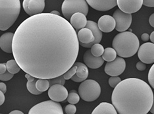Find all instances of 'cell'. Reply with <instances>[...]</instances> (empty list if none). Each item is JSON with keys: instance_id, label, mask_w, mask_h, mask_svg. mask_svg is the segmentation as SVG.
<instances>
[{"instance_id": "cell-18", "label": "cell", "mask_w": 154, "mask_h": 114, "mask_svg": "<svg viewBox=\"0 0 154 114\" xmlns=\"http://www.w3.org/2000/svg\"><path fill=\"white\" fill-rule=\"evenodd\" d=\"M86 16L82 13H76L73 14L70 19V23L73 28L76 30H79L85 28L87 24Z\"/></svg>"}, {"instance_id": "cell-19", "label": "cell", "mask_w": 154, "mask_h": 114, "mask_svg": "<svg viewBox=\"0 0 154 114\" xmlns=\"http://www.w3.org/2000/svg\"><path fill=\"white\" fill-rule=\"evenodd\" d=\"M14 33L7 32L0 37V48L6 53H12V44Z\"/></svg>"}, {"instance_id": "cell-4", "label": "cell", "mask_w": 154, "mask_h": 114, "mask_svg": "<svg viewBox=\"0 0 154 114\" xmlns=\"http://www.w3.org/2000/svg\"><path fill=\"white\" fill-rule=\"evenodd\" d=\"M20 12V0H0V30L11 27Z\"/></svg>"}, {"instance_id": "cell-14", "label": "cell", "mask_w": 154, "mask_h": 114, "mask_svg": "<svg viewBox=\"0 0 154 114\" xmlns=\"http://www.w3.org/2000/svg\"><path fill=\"white\" fill-rule=\"evenodd\" d=\"M88 4L94 9L106 11L117 5V0H86Z\"/></svg>"}, {"instance_id": "cell-26", "label": "cell", "mask_w": 154, "mask_h": 114, "mask_svg": "<svg viewBox=\"0 0 154 114\" xmlns=\"http://www.w3.org/2000/svg\"><path fill=\"white\" fill-rule=\"evenodd\" d=\"M36 78L33 81H28L27 83H26V88L28 89V91L30 92L31 94H34V95H39L42 92L39 91L36 88V82L37 81Z\"/></svg>"}, {"instance_id": "cell-38", "label": "cell", "mask_w": 154, "mask_h": 114, "mask_svg": "<svg viewBox=\"0 0 154 114\" xmlns=\"http://www.w3.org/2000/svg\"><path fill=\"white\" fill-rule=\"evenodd\" d=\"M7 71L6 63H0V73H4Z\"/></svg>"}, {"instance_id": "cell-3", "label": "cell", "mask_w": 154, "mask_h": 114, "mask_svg": "<svg viewBox=\"0 0 154 114\" xmlns=\"http://www.w3.org/2000/svg\"><path fill=\"white\" fill-rule=\"evenodd\" d=\"M112 45L118 56L121 57H130L138 51L140 41L134 33L125 31L115 36Z\"/></svg>"}, {"instance_id": "cell-7", "label": "cell", "mask_w": 154, "mask_h": 114, "mask_svg": "<svg viewBox=\"0 0 154 114\" xmlns=\"http://www.w3.org/2000/svg\"><path fill=\"white\" fill-rule=\"evenodd\" d=\"M29 114H63L59 103L54 100H48L38 103L29 110Z\"/></svg>"}, {"instance_id": "cell-17", "label": "cell", "mask_w": 154, "mask_h": 114, "mask_svg": "<svg viewBox=\"0 0 154 114\" xmlns=\"http://www.w3.org/2000/svg\"><path fill=\"white\" fill-rule=\"evenodd\" d=\"M97 25L101 32L107 33L112 32L115 29L116 23L113 17L110 15H103L99 19Z\"/></svg>"}, {"instance_id": "cell-8", "label": "cell", "mask_w": 154, "mask_h": 114, "mask_svg": "<svg viewBox=\"0 0 154 114\" xmlns=\"http://www.w3.org/2000/svg\"><path fill=\"white\" fill-rule=\"evenodd\" d=\"M116 25L115 29L119 32H125L128 29L132 23V15L130 13H125L121 9H117L113 15Z\"/></svg>"}, {"instance_id": "cell-24", "label": "cell", "mask_w": 154, "mask_h": 114, "mask_svg": "<svg viewBox=\"0 0 154 114\" xmlns=\"http://www.w3.org/2000/svg\"><path fill=\"white\" fill-rule=\"evenodd\" d=\"M6 67L7 70L13 75L19 72L20 70L21 69L18 63H17L15 60H11L8 61L6 63Z\"/></svg>"}, {"instance_id": "cell-37", "label": "cell", "mask_w": 154, "mask_h": 114, "mask_svg": "<svg viewBox=\"0 0 154 114\" xmlns=\"http://www.w3.org/2000/svg\"><path fill=\"white\" fill-rule=\"evenodd\" d=\"M71 79H72V81H73L74 82H83L84 81H85V79L79 77L76 74L72 76Z\"/></svg>"}, {"instance_id": "cell-28", "label": "cell", "mask_w": 154, "mask_h": 114, "mask_svg": "<svg viewBox=\"0 0 154 114\" xmlns=\"http://www.w3.org/2000/svg\"><path fill=\"white\" fill-rule=\"evenodd\" d=\"M66 99H67V102L69 103H72V104H76L79 102L80 96L75 90H72L69 93Z\"/></svg>"}, {"instance_id": "cell-5", "label": "cell", "mask_w": 154, "mask_h": 114, "mask_svg": "<svg viewBox=\"0 0 154 114\" xmlns=\"http://www.w3.org/2000/svg\"><path fill=\"white\" fill-rule=\"evenodd\" d=\"M101 87L99 83L92 79L84 81L79 87L80 97L86 102H93L99 98Z\"/></svg>"}, {"instance_id": "cell-27", "label": "cell", "mask_w": 154, "mask_h": 114, "mask_svg": "<svg viewBox=\"0 0 154 114\" xmlns=\"http://www.w3.org/2000/svg\"><path fill=\"white\" fill-rule=\"evenodd\" d=\"M91 53L92 54L93 56L96 57H100L102 56L104 51V48L102 45L99 43L94 44L91 47Z\"/></svg>"}, {"instance_id": "cell-34", "label": "cell", "mask_w": 154, "mask_h": 114, "mask_svg": "<svg viewBox=\"0 0 154 114\" xmlns=\"http://www.w3.org/2000/svg\"><path fill=\"white\" fill-rule=\"evenodd\" d=\"M65 113L67 114H75L76 112V108L75 106V104H72V103H70V104L66 106L65 108Z\"/></svg>"}, {"instance_id": "cell-41", "label": "cell", "mask_w": 154, "mask_h": 114, "mask_svg": "<svg viewBox=\"0 0 154 114\" xmlns=\"http://www.w3.org/2000/svg\"><path fill=\"white\" fill-rule=\"evenodd\" d=\"M0 91H2L4 94L7 92V86L3 82H0Z\"/></svg>"}, {"instance_id": "cell-30", "label": "cell", "mask_w": 154, "mask_h": 114, "mask_svg": "<svg viewBox=\"0 0 154 114\" xmlns=\"http://www.w3.org/2000/svg\"><path fill=\"white\" fill-rule=\"evenodd\" d=\"M76 70H77V66L73 65L67 71H66L63 74V77L65 80H69V79H71L72 76L76 74Z\"/></svg>"}, {"instance_id": "cell-1", "label": "cell", "mask_w": 154, "mask_h": 114, "mask_svg": "<svg viewBox=\"0 0 154 114\" xmlns=\"http://www.w3.org/2000/svg\"><path fill=\"white\" fill-rule=\"evenodd\" d=\"M79 41L67 20L53 13H40L17 29L12 53L20 69L37 79L63 75L76 60Z\"/></svg>"}, {"instance_id": "cell-35", "label": "cell", "mask_w": 154, "mask_h": 114, "mask_svg": "<svg viewBox=\"0 0 154 114\" xmlns=\"http://www.w3.org/2000/svg\"><path fill=\"white\" fill-rule=\"evenodd\" d=\"M136 69L139 71H144L146 69V65L142 61H139L136 63Z\"/></svg>"}, {"instance_id": "cell-11", "label": "cell", "mask_w": 154, "mask_h": 114, "mask_svg": "<svg viewBox=\"0 0 154 114\" xmlns=\"http://www.w3.org/2000/svg\"><path fill=\"white\" fill-rule=\"evenodd\" d=\"M23 7L24 11L30 16L40 14L45 8V0H24Z\"/></svg>"}, {"instance_id": "cell-46", "label": "cell", "mask_w": 154, "mask_h": 114, "mask_svg": "<svg viewBox=\"0 0 154 114\" xmlns=\"http://www.w3.org/2000/svg\"><path fill=\"white\" fill-rule=\"evenodd\" d=\"M51 13H53V14H55V15H60V13H59L58 11H52L51 12Z\"/></svg>"}, {"instance_id": "cell-2", "label": "cell", "mask_w": 154, "mask_h": 114, "mask_svg": "<svg viewBox=\"0 0 154 114\" xmlns=\"http://www.w3.org/2000/svg\"><path fill=\"white\" fill-rule=\"evenodd\" d=\"M153 93L148 83L137 78L121 81L112 93V104L119 114H147L152 108Z\"/></svg>"}, {"instance_id": "cell-16", "label": "cell", "mask_w": 154, "mask_h": 114, "mask_svg": "<svg viewBox=\"0 0 154 114\" xmlns=\"http://www.w3.org/2000/svg\"><path fill=\"white\" fill-rule=\"evenodd\" d=\"M83 60L86 66L90 69L100 68L104 63V60L102 57L93 56L90 50H87L84 54Z\"/></svg>"}, {"instance_id": "cell-25", "label": "cell", "mask_w": 154, "mask_h": 114, "mask_svg": "<svg viewBox=\"0 0 154 114\" xmlns=\"http://www.w3.org/2000/svg\"><path fill=\"white\" fill-rule=\"evenodd\" d=\"M36 88L38 91L43 92L46 91L47 90L50 88V82H49L48 79H38L36 82Z\"/></svg>"}, {"instance_id": "cell-22", "label": "cell", "mask_w": 154, "mask_h": 114, "mask_svg": "<svg viewBox=\"0 0 154 114\" xmlns=\"http://www.w3.org/2000/svg\"><path fill=\"white\" fill-rule=\"evenodd\" d=\"M74 65L77 66L76 75L78 76L79 77L86 80L88 77L89 73L88 67H87L85 64L80 63V62H75Z\"/></svg>"}, {"instance_id": "cell-9", "label": "cell", "mask_w": 154, "mask_h": 114, "mask_svg": "<svg viewBox=\"0 0 154 114\" xmlns=\"http://www.w3.org/2000/svg\"><path fill=\"white\" fill-rule=\"evenodd\" d=\"M126 62L122 57H116L113 61L107 62L105 66V72L111 77L121 75L125 70Z\"/></svg>"}, {"instance_id": "cell-45", "label": "cell", "mask_w": 154, "mask_h": 114, "mask_svg": "<svg viewBox=\"0 0 154 114\" xmlns=\"http://www.w3.org/2000/svg\"><path fill=\"white\" fill-rule=\"evenodd\" d=\"M150 112H151L152 113L154 114V100H153V103H152V108L151 109H150Z\"/></svg>"}, {"instance_id": "cell-39", "label": "cell", "mask_w": 154, "mask_h": 114, "mask_svg": "<svg viewBox=\"0 0 154 114\" xmlns=\"http://www.w3.org/2000/svg\"><path fill=\"white\" fill-rule=\"evenodd\" d=\"M141 39L143 42H147L149 39V35L148 33H143L141 36Z\"/></svg>"}, {"instance_id": "cell-42", "label": "cell", "mask_w": 154, "mask_h": 114, "mask_svg": "<svg viewBox=\"0 0 154 114\" xmlns=\"http://www.w3.org/2000/svg\"><path fill=\"white\" fill-rule=\"evenodd\" d=\"M149 25L154 28V13H153V14L151 15V16L149 17Z\"/></svg>"}, {"instance_id": "cell-21", "label": "cell", "mask_w": 154, "mask_h": 114, "mask_svg": "<svg viewBox=\"0 0 154 114\" xmlns=\"http://www.w3.org/2000/svg\"><path fill=\"white\" fill-rule=\"evenodd\" d=\"M77 36H78L79 42L84 44L92 42L94 40V36L92 31L88 28H86V27L79 31L77 33Z\"/></svg>"}, {"instance_id": "cell-33", "label": "cell", "mask_w": 154, "mask_h": 114, "mask_svg": "<svg viewBox=\"0 0 154 114\" xmlns=\"http://www.w3.org/2000/svg\"><path fill=\"white\" fill-rule=\"evenodd\" d=\"M13 77V74L7 70L4 73H0V80L2 81H8Z\"/></svg>"}, {"instance_id": "cell-12", "label": "cell", "mask_w": 154, "mask_h": 114, "mask_svg": "<svg viewBox=\"0 0 154 114\" xmlns=\"http://www.w3.org/2000/svg\"><path fill=\"white\" fill-rule=\"evenodd\" d=\"M117 5L121 11L132 14L141 9L143 0H117Z\"/></svg>"}, {"instance_id": "cell-43", "label": "cell", "mask_w": 154, "mask_h": 114, "mask_svg": "<svg viewBox=\"0 0 154 114\" xmlns=\"http://www.w3.org/2000/svg\"><path fill=\"white\" fill-rule=\"evenodd\" d=\"M10 114H23V112L21 111H19V110H14L9 113Z\"/></svg>"}, {"instance_id": "cell-15", "label": "cell", "mask_w": 154, "mask_h": 114, "mask_svg": "<svg viewBox=\"0 0 154 114\" xmlns=\"http://www.w3.org/2000/svg\"><path fill=\"white\" fill-rule=\"evenodd\" d=\"M85 27L86 28L90 29L92 31L93 34L94 36V40L92 42H90L88 44H84V43L79 42L80 46H82V47H85V48H89L92 47V46L94 44L100 43L101 42V39H102L103 35H102V32H101V30L99 29L97 24L95 22L92 21V20H88Z\"/></svg>"}, {"instance_id": "cell-6", "label": "cell", "mask_w": 154, "mask_h": 114, "mask_svg": "<svg viewBox=\"0 0 154 114\" xmlns=\"http://www.w3.org/2000/svg\"><path fill=\"white\" fill-rule=\"evenodd\" d=\"M62 13L66 20L76 13H82L86 16L88 13V4L86 0H65L61 7Z\"/></svg>"}, {"instance_id": "cell-31", "label": "cell", "mask_w": 154, "mask_h": 114, "mask_svg": "<svg viewBox=\"0 0 154 114\" xmlns=\"http://www.w3.org/2000/svg\"><path fill=\"white\" fill-rule=\"evenodd\" d=\"M121 81V79L118 76H113V77H111L109 79V84L111 87L115 88L119 82Z\"/></svg>"}, {"instance_id": "cell-32", "label": "cell", "mask_w": 154, "mask_h": 114, "mask_svg": "<svg viewBox=\"0 0 154 114\" xmlns=\"http://www.w3.org/2000/svg\"><path fill=\"white\" fill-rule=\"evenodd\" d=\"M148 81L150 86L154 89V64L150 68L148 72Z\"/></svg>"}, {"instance_id": "cell-36", "label": "cell", "mask_w": 154, "mask_h": 114, "mask_svg": "<svg viewBox=\"0 0 154 114\" xmlns=\"http://www.w3.org/2000/svg\"><path fill=\"white\" fill-rule=\"evenodd\" d=\"M143 4L149 8H154V0H143Z\"/></svg>"}, {"instance_id": "cell-40", "label": "cell", "mask_w": 154, "mask_h": 114, "mask_svg": "<svg viewBox=\"0 0 154 114\" xmlns=\"http://www.w3.org/2000/svg\"><path fill=\"white\" fill-rule=\"evenodd\" d=\"M5 100V98L4 93L0 91V106H2L3 103H4Z\"/></svg>"}, {"instance_id": "cell-13", "label": "cell", "mask_w": 154, "mask_h": 114, "mask_svg": "<svg viewBox=\"0 0 154 114\" xmlns=\"http://www.w3.org/2000/svg\"><path fill=\"white\" fill-rule=\"evenodd\" d=\"M68 91L63 85L56 84L51 86L48 91L50 98L55 102H63L67 98Z\"/></svg>"}, {"instance_id": "cell-29", "label": "cell", "mask_w": 154, "mask_h": 114, "mask_svg": "<svg viewBox=\"0 0 154 114\" xmlns=\"http://www.w3.org/2000/svg\"><path fill=\"white\" fill-rule=\"evenodd\" d=\"M48 81H49V82H50V86L54 85H56V84L64 85L65 83V79L63 77V75H60V76H59V77H55V78L50 79H48Z\"/></svg>"}, {"instance_id": "cell-10", "label": "cell", "mask_w": 154, "mask_h": 114, "mask_svg": "<svg viewBox=\"0 0 154 114\" xmlns=\"http://www.w3.org/2000/svg\"><path fill=\"white\" fill-rule=\"evenodd\" d=\"M138 57L146 64L154 63V43L146 42L138 48Z\"/></svg>"}, {"instance_id": "cell-44", "label": "cell", "mask_w": 154, "mask_h": 114, "mask_svg": "<svg viewBox=\"0 0 154 114\" xmlns=\"http://www.w3.org/2000/svg\"><path fill=\"white\" fill-rule=\"evenodd\" d=\"M149 39L151 40V41H152V43H154V31L153 32H152V34H150V36H149Z\"/></svg>"}, {"instance_id": "cell-23", "label": "cell", "mask_w": 154, "mask_h": 114, "mask_svg": "<svg viewBox=\"0 0 154 114\" xmlns=\"http://www.w3.org/2000/svg\"><path fill=\"white\" fill-rule=\"evenodd\" d=\"M102 57L104 61L110 62L113 61L117 57V52L114 48H107L104 49L103 54H102Z\"/></svg>"}, {"instance_id": "cell-20", "label": "cell", "mask_w": 154, "mask_h": 114, "mask_svg": "<svg viewBox=\"0 0 154 114\" xmlns=\"http://www.w3.org/2000/svg\"><path fill=\"white\" fill-rule=\"evenodd\" d=\"M92 114H117V112L114 106L107 102L100 103L94 109Z\"/></svg>"}]
</instances>
